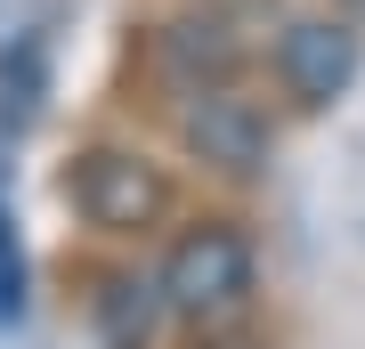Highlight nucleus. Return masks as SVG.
<instances>
[{"label":"nucleus","instance_id":"3","mask_svg":"<svg viewBox=\"0 0 365 349\" xmlns=\"http://www.w3.org/2000/svg\"><path fill=\"white\" fill-rule=\"evenodd\" d=\"M276 81L300 106H333L357 81V33L333 25V16H300V25L276 33Z\"/></svg>","mask_w":365,"mask_h":349},{"label":"nucleus","instance_id":"8","mask_svg":"<svg viewBox=\"0 0 365 349\" xmlns=\"http://www.w3.org/2000/svg\"><path fill=\"white\" fill-rule=\"evenodd\" d=\"M357 9H365V0H357Z\"/></svg>","mask_w":365,"mask_h":349},{"label":"nucleus","instance_id":"6","mask_svg":"<svg viewBox=\"0 0 365 349\" xmlns=\"http://www.w3.org/2000/svg\"><path fill=\"white\" fill-rule=\"evenodd\" d=\"M155 317H163V293H155V285H138V276H106L98 325H106L114 349H146V341H155Z\"/></svg>","mask_w":365,"mask_h":349},{"label":"nucleus","instance_id":"4","mask_svg":"<svg viewBox=\"0 0 365 349\" xmlns=\"http://www.w3.org/2000/svg\"><path fill=\"white\" fill-rule=\"evenodd\" d=\"M187 146H195L203 163H220V171H260L268 163V122H260V106L252 98H235L227 81L220 90H195L187 98Z\"/></svg>","mask_w":365,"mask_h":349},{"label":"nucleus","instance_id":"1","mask_svg":"<svg viewBox=\"0 0 365 349\" xmlns=\"http://www.w3.org/2000/svg\"><path fill=\"white\" fill-rule=\"evenodd\" d=\"M252 244L235 236L227 220H211V228H187L179 244L163 252V276H155V293H163V309L170 317H235L252 300Z\"/></svg>","mask_w":365,"mask_h":349},{"label":"nucleus","instance_id":"7","mask_svg":"<svg viewBox=\"0 0 365 349\" xmlns=\"http://www.w3.org/2000/svg\"><path fill=\"white\" fill-rule=\"evenodd\" d=\"M0 268L16 276V252H9V211H0Z\"/></svg>","mask_w":365,"mask_h":349},{"label":"nucleus","instance_id":"5","mask_svg":"<svg viewBox=\"0 0 365 349\" xmlns=\"http://www.w3.org/2000/svg\"><path fill=\"white\" fill-rule=\"evenodd\" d=\"M235 65H244V49H235V33L220 25V16H187V25L163 33V74L179 81L187 98L195 90H220V81H235Z\"/></svg>","mask_w":365,"mask_h":349},{"label":"nucleus","instance_id":"2","mask_svg":"<svg viewBox=\"0 0 365 349\" xmlns=\"http://www.w3.org/2000/svg\"><path fill=\"white\" fill-rule=\"evenodd\" d=\"M66 203L106 236H138V228H155L170 211V179L146 155H130V146H90L66 171Z\"/></svg>","mask_w":365,"mask_h":349}]
</instances>
